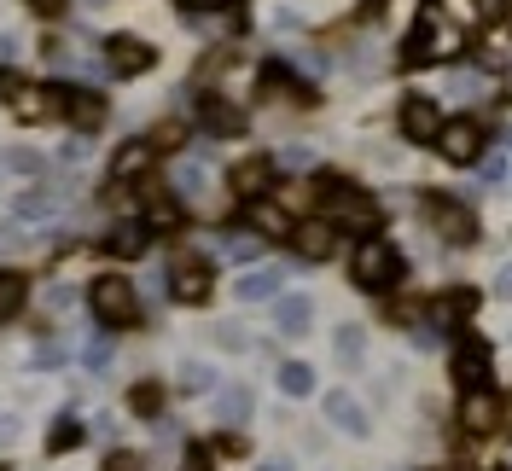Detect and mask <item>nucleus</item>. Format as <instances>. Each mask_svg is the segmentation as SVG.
<instances>
[{
    "label": "nucleus",
    "mask_w": 512,
    "mask_h": 471,
    "mask_svg": "<svg viewBox=\"0 0 512 471\" xmlns=\"http://www.w3.org/2000/svg\"><path fill=\"white\" fill-rule=\"evenodd\" d=\"M216 419H227V425L251 419V390H245V384H233V390H222V396H216Z\"/></svg>",
    "instance_id": "5701e85b"
},
{
    "label": "nucleus",
    "mask_w": 512,
    "mask_h": 471,
    "mask_svg": "<svg viewBox=\"0 0 512 471\" xmlns=\"http://www.w3.org/2000/svg\"><path fill=\"white\" fill-rule=\"evenodd\" d=\"M320 198H326V216H332V221H344L350 233H367V239H373L379 210H373V204H367L350 181H326V175H320Z\"/></svg>",
    "instance_id": "f257e3e1"
},
{
    "label": "nucleus",
    "mask_w": 512,
    "mask_h": 471,
    "mask_svg": "<svg viewBox=\"0 0 512 471\" xmlns=\"http://www.w3.org/2000/svg\"><path fill=\"white\" fill-rule=\"evenodd\" d=\"M448 18H460V24H478V0H443Z\"/></svg>",
    "instance_id": "c9c22d12"
},
{
    "label": "nucleus",
    "mask_w": 512,
    "mask_h": 471,
    "mask_svg": "<svg viewBox=\"0 0 512 471\" xmlns=\"http://www.w3.org/2000/svg\"><path fill=\"white\" fill-rule=\"evenodd\" d=\"M350 274H355V285L384 291V285H396V274H402V256H396V245H384V239H367V245H355Z\"/></svg>",
    "instance_id": "f03ea898"
},
{
    "label": "nucleus",
    "mask_w": 512,
    "mask_h": 471,
    "mask_svg": "<svg viewBox=\"0 0 512 471\" xmlns=\"http://www.w3.org/2000/svg\"><path fill=\"white\" fill-rule=\"evenodd\" d=\"M128 408L152 419V413H163V390H158V384H134V390H128Z\"/></svg>",
    "instance_id": "c756f323"
},
{
    "label": "nucleus",
    "mask_w": 512,
    "mask_h": 471,
    "mask_svg": "<svg viewBox=\"0 0 512 471\" xmlns=\"http://www.w3.org/2000/svg\"><path fill=\"white\" fill-rule=\"evenodd\" d=\"M146 169H152V146H146V140H128L123 152H117V163H111L117 181H134V175H146Z\"/></svg>",
    "instance_id": "aec40b11"
},
{
    "label": "nucleus",
    "mask_w": 512,
    "mask_h": 471,
    "mask_svg": "<svg viewBox=\"0 0 512 471\" xmlns=\"http://www.w3.org/2000/svg\"><path fill=\"white\" fill-rule=\"evenodd\" d=\"M204 128L210 134H239L245 128V111L233 99H204Z\"/></svg>",
    "instance_id": "a211bd4d"
},
{
    "label": "nucleus",
    "mask_w": 512,
    "mask_h": 471,
    "mask_svg": "<svg viewBox=\"0 0 512 471\" xmlns=\"http://www.w3.org/2000/svg\"><path fill=\"white\" fill-rule=\"evenodd\" d=\"M210 384H216V367H210V361H181V390L198 396V390H210Z\"/></svg>",
    "instance_id": "cd10ccee"
},
{
    "label": "nucleus",
    "mask_w": 512,
    "mask_h": 471,
    "mask_svg": "<svg viewBox=\"0 0 512 471\" xmlns=\"http://www.w3.org/2000/svg\"><path fill=\"white\" fill-rule=\"evenodd\" d=\"M460 425H466L472 437H489V431L501 425V402H495L489 390H466V402H460Z\"/></svg>",
    "instance_id": "ddd939ff"
},
{
    "label": "nucleus",
    "mask_w": 512,
    "mask_h": 471,
    "mask_svg": "<svg viewBox=\"0 0 512 471\" xmlns=\"http://www.w3.org/2000/svg\"><path fill=\"white\" fill-rule=\"evenodd\" d=\"M6 163H12L18 175H41V157H35L30 146H12V157H6Z\"/></svg>",
    "instance_id": "f704fd0d"
},
{
    "label": "nucleus",
    "mask_w": 512,
    "mask_h": 471,
    "mask_svg": "<svg viewBox=\"0 0 512 471\" xmlns=\"http://www.w3.org/2000/svg\"><path fill=\"white\" fill-rule=\"evenodd\" d=\"M82 437H88V431H82L76 419H59V425H53V437H47V454H70Z\"/></svg>",
    "instance_id": "c85d7f7f"
},
{
    "label": "nucleus",
    "mask_w": 512,
    "mask_h": 471,
    "mask_svg": "<svg viewBox=\"0 0 512 471\" xmlns=\"http://www.w3.org/2000/svg\"><path fill=\"white\" fill-rule=\"evenodd\" d=\"M309 320H315V303H309L303 291L280 297V309H274V326H280V338H303V332H309Z\"/></svg>",
    "instance_id": "4468645a"
},
{
    "label": "nucleus",
    "mask_w": 512,
    "mask_h": 471,
    "mask_svg": "<svg viewBox=\"0 0 512 471\" xmlns=\"http://www.w3.org/2000/svg\"><path fill=\"white\" fill-rule=\"evenodd\" d=\"M274 175H280V169H274V157H245V163H233V198H262V192L274 187Z\"/></svg>",
    "instance_id": "9b49d317"
},
{
    "label": "nucleus",
    "mask_w": 512,
    "mask_h": 471,
    "mask_svg": "<svg viewBox=\"0 0 512 471\" xmlns=\"http://www.w3.org/2000/svg\"><path fill=\"white\" fill-rule=\"evenodd\" d=\"M53 210H59V192H53V187H30L18 204H12V216H18V221H47Z\"/></svg>",
    "instance_id": "6ab92c4d"
},
{
    "label": "nucleus",
    "mask_w": 512,
    "mask_h": 471,
    "mask_svg": "<svg viewBox=\"0 0 512 471\" xmlns=\"http://www.w3.org/2000/svg\"><path fill=\"white\" fill-rule=\"evenodd\" d=\"M152 41H140V35H111L105 41V64L117 70V76H140V70H152Z\"/></svg>",
    "instance_id": "423d86ee"
},
{
    "label": "nucleus",
    "mask_w": 512,
    "mask_h": 471,
    "mask_svg": "<svg viewBox=\"0 0 512 471\" xmlns=\"http://www.w3.org/2000/svg\"><path fill=\"white\" fill-rule=\"evenodd\" d=\"M437 152H443L448 163H472V157L483 152V128L466 123V117H460V123H443L437 128Z\"/></svg>",
    "instance_id": "0eeeda50"
},
{
    "label": "nucleus",
    "mask_w": 512,
    "mask_h": 471,
    "mask_svg": "<svg viewBox=\"0 0 512 471\" xmlns=\"http://www.w3.org/2000/svg\"><path fill=\"white\" fill-rule=\"evenodd\" d=\"M280 285H286V274H280V268H256V274H245V280L233 285V291H239L245 303H262V297H274Z\"/></svg>",
    "instance_id": "412c9836"
},
{
    "label": "nucleus",
    "mask_w": 512,
    "mask_h": 471,
    "mask_svg": "<svg viewBox=\"0 0 512 471\" xmlns=\"http://www.w3.org/2000/svg\"><path fill=\"white\" fill-rule=\"evenodd\" d=\"M437 128H443L437 99H425V94L402 99V134H408V140H437Z\"/></svg>",
    "instance_id": "1a4fd4ad"
},
{
    "label": "nucleus",
    "mask_w": 512,
    "mask_h": 471,
    "mask_svg": "<svg viewBox=\"0 0 512 471\" xmlns=\"http://www.w3.org/2000/svg\"><path fill=\"white\" fill-rule=\"evenodd\" d=\"M53 117H70L76 128H99L105 123V94H94V88H64V94H53Z\"/></svg>",
    "instance_id": "39448f33"
},
{
    "label": "nucleus",
    "mask_w": 512,
    "mask_h": 471,
    "mask_svg": "<svg viewBox=\"0 0 512 471\" xmlns=\"http://www.w3.org/2000/svg\"><path fill=\"white\" fill-rule=\"evenodd\" d=\"M53 361H64V344L41 338V344H35V367H53Z\"/></svg>",
    "instance_id": "e433bc0d"
},
{
    "label": "nucleus",
    "mask_w": 512,
    "mask_h": 471,
    "mask_svg": "<svg viewBox=\"0 0 512 471\" xmlns=\"http://www.w3.org/2000/svg\"><path fill=\"white\" fill-rule=\"evenodd\" d=\"M210 291H216L210 262H198V256H175V297H181V303H210Z\"/></svg>",
    "instance_id": "6e6552de"
},
{
    "label": "nucleus",
    "mask_w": 512,
    "mask_h": 471,
    "mask_svg": "<svg viewBox=\"0 0 512 471\" xmlns=\"http://www.w3.org/2000/svg\"><path fill=\"white\" fill-rule=\"evenodd\" d=\"M24 291L30 285L18 280V274H0V320H12V314L24 309Z\"/></svg>",
    "instance_id": "bb28decb"
},
{
    "label": "nucleus",
    "mask_w": 512,
    "mask_h": 471,
    "mask_svg": "<svg viewBox=\"0 0 512 471\" xmlns=\"http://www.w3.org/2000/svg\"><path fill=\"white\" fill-rule=\"evenodd\" d=\"M454 378H460L466 390H483V384H489V344H483V338H466V344L454 349Z\"/></svg>",
    "instance_id": "f8f14e48"
},
{
    "label": "nucleus",
    "mask_w": 512,
    "mask_h": 471,
    "mask_svg": "<svg viewBox=\"0 0 512 471\" xmlns=\"http://www.w3.org/2000/svg\"><path fill=\"white\" fill-rule=\"evenodd\" d=\"M251 227L262 233V239H291L297 221H291L286 210H274V204H251Z\"/></svg>",
    "instance_id": "4be33fe9"
},
{
    "label": "nucleus",
    "mask_w": 512,
    "mask_h": 471,
    "mask_svg": "<svg viewBox=\"0 0 512 471\" xmlns=\"http://www.w3.org/2000/svg\"><path fill=\"white\" fill-rule=\"evenodd\" d=\"M495 297H507V303H512V262L495 274Z\"/></svg>",
    "instance_id": "37998d69"
},
{
    "label": "nucleus",
    "mask_w": 512,
    "mask_h": 471,
    "mask_svg": "<svg viewBox=\"0 0 512 471\" xmlns=\"http://www.w3.org/2000/svg\"><path fill=\"white\" fill-rule=\"evenodd\" d=\"M105 471H146V460L128 454V448H111V454H105Z\"/></svg>",
    "instance_id": "72a5a7b5"
},
{
    "label": "nucleus",
    "mask_w": 512,
    "mask_h": 471,
    "mask_svg": "<svg viewBox=\"0 0 512 471\" xmlns=\"http://www.w3.org/2000/svg\"><path fill=\"white\" fill-rule=\"evenodd\" d=\"M338 361H361V326H344V332H338Z\"/></svg>",
    "instance_id": "473e14b6"
},
{
    "label": "nucleus",
    "mask_w": 512,
    "mask_h": 471,
    "mask_svg": "<svg viewBox=\"0 0 512 471\" xmlns=\"http://www.w3.org/2000/svg\"><path fill=\"white\" fill-rule=\"evenodd\" d=\"M280 163H286V169H303V163H309V152H303V146H291L286 157H274V169H280Z\"/></svg>",
    "instance_id": "a19ab883"
},
{
    "label": "nucleus",
    "mask_w": 512,
    "mask_h": 471,
    "mask_svg": "<svg viewBox=\"0 0 512 471\" xmlns=\"http://www.w3.org/2000/svg\"><path fill=\"white\" fill-rule=\"evenodd\" d=\"M280 390H286V396H309V390H315V367L286 361V367H280Z\"/></svg>",
    "instance_id": "a878e982"
},
{
    "label": "nucleus",
    "mask_w": 512,
    "mask_h": 471,
    "mask_svg": "<svg viewBox=\"0 0 512 471\" xmlns=\"http://www.w3.org/2000/svg\"><path fill=\"white\" fill-rule=\"evenodd\" d=\"M216 448H222V454H245V437H239V431H227V437H216Z\"/></svg>",
    "instance_id": "79ce46f5"
},
{
    "label": "nucleus",
    "mask_w": 512,
    "mask_h": 471,
    "mask_svg": "<svg viewBox=\"0 0 512 471\" xmlns=\"http://www.w3.org/2000/svg\"><path fill=\"white\" fill-rule=\"evenodd\" d=\"M30 6H41V12H59L64 0H30Z\"/></svg>",
    "instance_id": "a18cd8bd"
},
{
    "label": "nucleus",
    "mask_w": 512,
    "mask_h": 471,
    "mask_svg": "<svg viewBox=\"0 0 512 471\" xmlns=\"http://www.w3.org/2000/svg\"><path fill=\"white\" fill-rule=\"evenodd\" d=\"M216 344H227V349H245V332H239V326H216Z\"/></svg>",
    "instance_id": "ea45409f"
},
{
    "label": "nucleus",
    "mask_w": 512,
    "mask_h": 471,
    "mask_svg": "<svg viewBox=\"0 0 512 471\" xmlns=\"http://www.w3.org/2000/svg\"><path fill=\"white\" fill-rule=\"evenodd\" d=\"M146 146H152V152H169V146H187V128H181V123H158L152 134H146Z\"/></svg>",
    "instance_id": "7c9ffc66"
},
{
    "label": "nucleus",
    "mask_w": 512,
    "mask_h": 471,
    "mask_svg": "<svg viewBox=\"0 0 512 471\" xmlns=\"http://www.w3.org/2000/svg\"><path fill=\"white\" fill-rule=\"evenodd\" d=\"M187 471H204V448H192L187 454Z\"/></svg>",
    "instance_id": "c03bdc74"
},
{
    "label": "nucleus",
    "mask_w": 512,
    "mask_h": 471,
    "mask_svg": "<svg viewBox=\"0 0 512 471\" xmlns=\"http://www.w3.org/2000/svg\"><path fill=\"white\" fill-rule=\"evenodd\" d=\"M82 361H88V367H105V361H111V344H105V338H94V344L82 349Z\"/></svg>",
    "instance_id": "4c0bfd02"
},
{
    "label": "nucleus",
    "mask_w": 512,
    "mask_h": 471,
    "mask_svg": "<svg viewBox=\"0 0 512 471\" xmlns=\"http://www.w3.org/2000/svg\"><path fill=\"white\" fill-rule=\"evenodd\" d=\"M0 94H12V111H18L24 123H41V117H53V94H41V88H24L12 70H0Z\"/></svg>",
    "instance_id": "9d476101"
},
{
    "label": "nucleus",
    "mask_w": 512,
    "mask_h": 471,
    "mask_svg": "<svg viewBox=\"0 0 512 471\" xmlns=\"http://www.w3.org/2000/svg\"><path fill=\"white\" fill-rule=\"evenodd\" d=\"M478 303H483V291H472V285H460V291H443V297H437V320H472V314H478Z\"/></svg>",
    "instance_id": "f3484780"
},
{
    "label": "nucleus",
    "mask_w": 512,
    "mask_h": 471,
    "mask_svg": "<svg viewBox=\"0 0 512 471\" xmlns=\"http://www.w3.org/2000/svg\"><path fill=\"white\" fill-rule=\"evenodd\" d=\"M425 210H431V221H437L443 245H472V239H478V216L460 210V204H448L443 192H425Z\"/></svg>",
    "instance_id": "20e7f679"
},
{
    "label": "nucleus",
    "mask_w": 512,
    "mask_h": 471,
    "mask_svg": "<svg viewBox=\"0 0 512 471\" xmlns=\"http://www.w3.org/2000/svg\"><path fill=\"white\" fill-rule=\"evenodd\" d=\"M326 419H332L338 431H350V437L367 431V413H361V402H355L350 390H332V396H326Z\"/></svg>",
    "instance_id": "dca6fc26"
},
{
    "label": "nucleus",
    "mask_w": 512,
    "mask_h": 471,
    "mask_svg": "<svg viewBox=\"0 0 512 471\" xmlns=\"http://www.w3.org/2000/svg\"><path fill=\"white\" fill-rule=\"evenodd\" d=\"M88 303H94V314L105 320V326H128V320L140 314V303H134V285L117 280V274H105V280L88 285Z\"/></svg>",
    "instance_id": "7ed1b4c3"
},
{
    "label": "nucleus",
    "mask_w": 512,
    "mask_h": 471,
    "mask_svg": "<svg viewBox=\"0 0 512 471\" xmlns=\"http://www.w3.org/2000/svg\"><path fill=\"white\" fill-rule=\"evenodd\" d=\"M181 187H187V192H204V163H187V169H181Z\"/></svg>",
    "instance_id": "58836bf2"
},
{
    "label": "nucleus",
    "mask_w": 512,
    "mask_h": 471,
    "mask_svg": "<svg viewBox=\"0 0 512 471\" xmlns=\"http://www.w3.org/2000/svg\"><path fill=\"white\" fill-rule=\"evenodd\" d=\"M105 251H111V256H140V251H146V227L123 221V227H117V233L105 239Z\"/></svg>",
    "instance_id": "393cba45"
},
{
    "label": "nucleus",
    "mask_w": 512,
    "mask_h": 471,
    "mask_svg": "<svg viewBox=\"0 0 512 471\" xmlns=\"http://www.w3.org/2000/svg\"><path fill=\"white\" fill-rule=\"evenodd\" d=\"M256 251H262V245H256L251 233H239V239H227V245H222V256H227V262H251Z\"/></svg>",
    "instance_id": "2f4dec72"
},
{
    "label": "nucleus",
    "mask_w": 512,
    "mask_h": 471,
    "mask_svg": "<svg viewBox=\"0 0 512 471\" xmlns=\"http://www.w3.org/2000/svg\"><path fill=\"white\" fill-rule=\"evenodd\" d=\"M140 227H152V233H175V227H181V204H175V198H152Z\"/></svg>",
    "instance_id": "b1692460"
},
{
    "label": "nucleus",
    "mask_w": 512,
    "mask_h": 471,
    "mask_svg": "<svg viewBox=\"0 0 512 471\" xmlns=\"http://www.w3.org/2000/svg\"><path fill=\"white\" fill-rule=\"evenodd\" d=\"M291 245L309 256V262H326V256H332V221H303V227H291Z\"/></svg>",
    "instance_id": "2eb2a0df"
}]
</instances>
